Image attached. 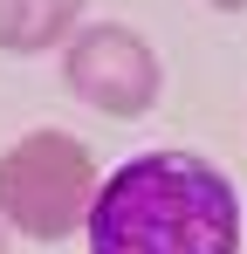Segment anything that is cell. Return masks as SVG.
<instances>
[{"label":"cell","mask_w":247,"mask_h":254,"mask_svg":"<svg viewBox=\"0 0 247 254\" xmlns=\"http://www.w3.org/2000/svg\"><path fill=\"white\" fill-rule=\"evenodd\" d=\"M89 254H241V199L192 151H144L89 206Z\"/></svg>","instance_id":"1"},{"label":"cell","mask_w":247,"mask_h":254,"mask_svg":"<svg viewBox=\"0 0 247 254\" xmlns=\"http://www.w3.org/2000/svg\"><path fill=\"white\" fill-rule=\"evenodd\" d=\"M96 206V158L82 137L28 130L14 151H0V213L28 241H62Z\"/></svg>","instance_id":"2"},{"label":"cell","mask_w":247,"mask_h":254,"mask_svg":"<svg viewBox=\"0 0 247 254\" xmlns=\"http://www.w3.org/2000/svg\"><path fill=\"white\" fill-rule=\"evenodd\" d=\"M69 89L110 117H144L158 96V55L130 28H89L69 48Z\"/></svg>","instance_id":"3"},{"label":"cell","mask_w":247,"mask_h":254,"mask_svg":"<svg viewBox=\"0 0 247 254\" xmlns=\"http://www.w3.org/2000/svg\"><path fill=\"white\" fill-rule=\"evenodd\" d=\"M76 14H82V0H0V48L7 55L55 48Z\"/></svg>","instance_id":"4"},{"label":"cell","mask_w":247,"mask_h":254,"mask_svg":"<svg viewBox=\"0 0 247 254\" xmlns=\"http://www.w3.org/2000/svg\"><path fill=\"white\" fill-rule=\"evenodd\" d=\"M220 7H247V0H220Z\"/></svg>","instance_id":"5"},{"label":"cell","mask_w":247,"mask_h":254,"mask_svg":"<svg viewBox=\"0 0 247 254\" xmlns=\"http://www.w3.org/2000/svg\"><path fill=\"white\" fill-rule=\"evenodd\" d=\"M0 254H7V241H0Z\"/></svg>","instance_id":"6"}]
</instances>
